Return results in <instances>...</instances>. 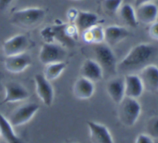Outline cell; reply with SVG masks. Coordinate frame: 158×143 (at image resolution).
<instances>
[{"instance_id":"cell-1","label":"cell","mask_w":158,"mask_h":143,"mask_svg":"<svg viewBox=\"0 0 158 143\" xmlns=\"http://www.w3.org/2000/svg\"><path fill=\"white\" fill-rule=\"evenodd\" d=\"M157 47L151 43H140L129 51L117 64V72H129L144 67L154 58Z\"/></svg>"},{"instance_id":"cell-2","label":"cell","mask_w":158,"mask_h":143,"mask_svg":"<svg viewBox=\"0 0 158 143\" xmlns=\"http://www.w3.org/2000/svg\"><path fill=\"white\" fill-rule=\"evenodd\" d=\"M46 16V11L41 8L32 7L19 9L12 13V24L23 29H32L39 26Z\"/></svg>"},{"instance_id":"cell-3","label":"cell","mask_w":158,"mask_h":143,"mask_svg":"<svg viewBox=\"0 0 158 143\" xmlns=\"http://www.w3.org/2000/svg\"><path fill=\"white\" fill-rule=\"evenodd\" d=\"M141 113V105L136 98L125 96L118 104V118L127 127L135 125Z\"/></svg>"},{"instance_id":"cell-4","label":"cell","mask_w":158,"mask_h":143,"mask_svg":"<svg viewBox=\"0 0 158 143\" xmlns=\"http://www.w3.org/2000/svg\"><path fill=\"white\" fill-rule=\"evenodd\" d=\"M95 60L103 69V74L114 75L117 72V58L110 46L105 42L95 45L94 48Z\"/></svg>"},{"instance_id":"cell-5","label":"cell","mask_w":158,"mask_h":143,"mask_svg":"<svg viewBox=\"0 0 158 143\" xmlns=\"http://www.w3.org/2000/svg\"><path fill=\"white\" fill-rule=\"evenodd\" d=\"M66 51L63 46L54 42H45L40 49L39 59L42 64L63 62L66 57Z\"/></svg>"},{"instance_id":"cell-6","label":"cell","mask_w":158,"mask_h":143,"mask_svg":"<svg viewBox=\"0 0 158 143\" xmlns=\"http://www.w3.org/2000/svg\"><path fill=\"white\" fill-rule=\"evenodd\" d=\"M40 109V105L35 103H27L16 108L11 113L9 122L13 127H18L29 122Z\"/></svg>"},{"instance_id":"cell-7","label":"cell","mask_w":158,"mask_h":143,"mask_svg":"<svg viewBox=\"0 0 158 143\" xmlns=\"http://www.w3.org/2000/svg\"><path fill=\"white\" fill-rule=\"evenodd\" d=\"M29 46V41L27 36L23 34H18L4 42L2 51L6 57L12 56L26 52Z\"/></svg>"},{"instance_id":"cell-8","label":"cell","mask_w":158,"mask_h":143,"mask_svg":"<svg viewBox=\"0 0 158 143\" xmlns=\"http://www.w3.org/2000/svg\"><path fill=\"white\" fill-rule=\"evenodd\" d=\"M29 97V91L23 85L17 81H8L5 84V97L0 105L24 101Z\"/></svg>"},{"instance_id":"cell-9","label":"cell","mask_w":158,"mask_h":143,"mask_svg":"<svg viewBox=\"0 0 158 143\" xmlns=\"http://www.w3.org/2000/svg\"><path fill=\"white\" fill-rule=\"evenodd\" d=\"M35 90L40 99L46 106L52 105L54 100V89L51 81L45 78L43 74H35L34 76Z\"/></svg>"},{"instance_id":"cell-10","label":"cell","mask_w":158,"mask_h":143,"mask_svg":"<svg viewBox=\"0 0 158 143\" xmlns=\"http://www.w3.org/2000/svg\"><path fill=\"white\" fill-rule=\"evenodd\" d=\"M32 64V58L29 55L24 53L7 56L5 60L4 66L6 70L11 73H21Z\"/></svg>"},{"instance_id":"cell-11","label":"cell","mask_w":158,"mask_h":143,"mask_svg":"<svg viewBox=\"0 0 158 143\" xmlns=\"http://www.w3.org/2000/svg\"><path fill=\"white\" fill-rule=\"evenodd\" d=\"M91 143H114L110 132L106 125L96 121H87Z\"/></svg>"},{"instance_id":"cell-12","label":"cell","mask_w":158,"mask_h":143,"mask_svg":"<svg viewBox=\"0 0 158 143\" xmlns=\"http://www.w3.org/2000/svg\"><path fill=\"white\" fill-rule=\"evenodd\" d=\"M140 78L143 83L144 90L150 92L158 91V66L148 64L141 69Z\"/></svg>"},{"instance_id":"cell-13","label":"cell","mask_w":158,"mask_h":143,"mask_svg":"<svg viewBox=\"0 0 158 143\" xmlns=\"http://www.w3.org/2000/svg\"><path fill=\"white\" fill-rule=\"evenodd\" d=\"M136 16L139 23L151 25L158 18V7L154 2L145 3L135 8Z\"/></svg>"},{"instance_id":"cell-14","label":"cell","mask_w":158,"mask_h":143,"mask_svg":"<svg viewBox=\"0 0 158 143\" xmlns=\"http://www.w3.org/2000/svg\"><path fill=\"white\" fill-rule=\"evenodd\" d=\"M80 75L94 83L100 81L104 74L101 66L95 59H86L80 68Z\"/></svg>"},{"instance_id":"cell-15","label":"cell","mask_w":158,"mask_h":143,"mask_svg":"<svg viewBox=\"0 0 158 143\" xmlns=\"http://www.w3.org/2000/svg\"><path fill=\"white\" fill-rule=\"evenodd\" d=\"M131 32L127 28L120 26H109L104 29V42L109 46H114L128 38Z\"/></svg>"},{"instance_id":"cell-16","label":"cell","mask_w":158,"mask_h":143,"mask_svg":"<svg viewBox=\"0 0 158 143\" xmlns=\"http://www.w3.org/2000/svg\"><path fill=\"white\" fill-rule=\"evenodd\" d=\"M125 96L138 98L144 91L143 83L140 76L135 74L127 73L124 76Z\"/></svg>"},{"instance_id":"cell-17","label":"cell","mask_w":158,"mask_h":143,"mask_svg":"<svg viewBox=\"0 0 158 143\" xmlns=\"http://www.w3.org/2000/svg\"><path fill=\"white\" fill-rule=\"evenodd\" d=\"M106 92L111 100L118 105L125 97L124 78L116 77L110 79L106 84Z\"/></svg>"},{"instance_id":"cell-18","label":"cell","mask_w":158,"mask_h":143,"mask_svg":"<svg viewBox=\"0 0 158 143\" xmlns=\"http://www.w3.org/2000/svg\"><path fill=\"white\" fill-rule=\"evenodd\" d=\"M98 20V15L94 12L79 10L74 20V25L77 27L79 33L81 34L92 28L93 26L97 25Z\"/></svg>"},{"instance_id":"cell-19","label":"cell","mask_w":158,"mask_h":143,"mask_svg":"<svg viewBox=\"0 0 158 143\" xmlns=\"http://www.w3.org/2000/svg\"><path fill=\"white\" fill-rule=\"evenodd\" d=\"M95 91V86L93 81L80 77L77 78L73 88V95L80 100H86L93 96Z\"/></svg>"},{"instance_id":"cell-20","label":"cell","mask_w":158,"mask_h":143,"mask_svg":"<svg viewBox=\"0 0 158 143\" xmlns=\"http://www.w3.org/2000/svg\"><path fill=\"white\" fill-rule=\"evenodd\" d=\"M0 135L7 143H24L23 140L15 134L13 126L0 112Z\"/></svg>"},{"instance_id":"cell-21","label":"cell","mask_w":158,"mask_h":143,"mask_svg":"<svg viewBox=\"0 0 158 143\" xmlns=\"http://www.w3.org/2000/svg\"><path fill=\"white\" fill-rule=\"evenodd\" d=\"M81 35L83 41L87 43L97 45L104 42V29L99 25L83 32Z\"/></svg>"},{"instance_id":"cell-22","label":"cell","mask_w":158,"mask_h":143,"mask_svg":"<svg viewBox=\"0 0 158 143\" xmlns=\"http://www.w3.org/2000/svg\"><path fill=\"white\" fill-rule=\"evenodd\" d=\"M120 19L127 26L131 28H136L139 22L136 16L135 9L131 4L122 5L118 11Z\"/></svg>"},{"instance_id":"cell-23","label":"cell","mask_w":158,"mask_h":143,"mask_svg":"<svg viewBox=\"0 0 158 143\" xmlns=\"http://www.w3.org/2000/svg\"><path fill=\"white\" fill-rule=\"evenodd\" d=\"M66 66L67 65L65 61L46 65L43 72V75L49 81H53L63 73V71L66 69Z\"/></svg>"},{"instance_id":"cell-24","label":"cell","mask_w":158,"mask_h":143,"mask_svg":"<svg viewBox=\"0 0 158 143\" xmlns=\"http://www.w3.org/2000/svg\"><path fill=\"white\" fill-rule=\"evenodd\" d=\"M146 134L153 139H158V116L151 117L146 125Z\"/></svg>"},{"instance_id":"cell-25","label":"cell","mask_w":158,"mask_h":143,"mask_svg":"<svg viewBox=\"0 0 158 143\" xmlns=\"http://www.w3.org/2000/svg\"><path fill=\"white\" fill-rule=\"evenodd\" d=\"M123 0H103V8L110 15L117 13L121 7Z\"/></svg>"},{"instance_id":"cell-26","label":"cell","mask_w":158,"mask_h":143,"mask_svg":"<svg viewBox=\"0 0 158 143\" xmlns=\"http://www.w3.org/2000/svg\"><path fill=\"white\" fill-rule=\"evenodd\" d=\"M148 33H149L151 38L156 41H158V22L156 21L155 22L150 25Z\"/></svg>"},{"instance_id":"cell-27","label":"cell","mask_w":158,"mask_h":143,"mask_svg":"<svg viewBox=\"0 0 158 143\" xmlns=\"http://www.w3.org/2000/svg\"><path fill=\"white\" fill-rule=\"evenodd\" d=\"M135 143H154V139L148 134H140L137 135Z\"/></svg>"},{"instance_id":"cell-28","label":"cell","mask_w":158,"mask_h":143,"mask_svg":"<svg viewBox=\"0 0 158 143\" xmlns=\"http://www.w3.org/2000/svg\"><path fill=\"white\" fill-rule=\"evenodd\" d=\"M13 0H0V11L6 10L9 8V6L12 4Z\"/></svg>"},{"instance_id":"cell-29","label":"cell","mask_w":158,"mask_h":143,"mask_svg":"<svg viewBox=\"0 0 158 143\" xmlns=\"http://www.w3.org/2000/svg\"><path fill=\"white\" fill-rule=\"evenodd\" d=\"M77 12H78V10L75 9H71L70 10H69V12H68V18L70 21L74 22L76 17H77Z\"/></svg>"},{"instance_id":"cell-30","label":"cell","mask_w":158,"mask_h":143,"mask_svg":"<svg viewBox=\"0 0 158 143\" xmlns=\"http://www.w3.org/2000/svg\"><path fill=\"white\" fill-rule=\"evenodd\" d=\"M155 0H134V6L137 7V6H140V5L145 4V3H149V2H153Z\"/></svg>"},{"instance_id":"cell-31","label":"cell","mask_w":158,"mask_h":143,"mask_svg":"<svg viewBox=\"0 0 158 143\" xmlns=\"http://www.w3.org/2000/svg\"><path fill=\"white\" fill-rule=\"evenodd\" d=\"M71 143H77V142H71Z\"/></svg>"}]
</instances>
